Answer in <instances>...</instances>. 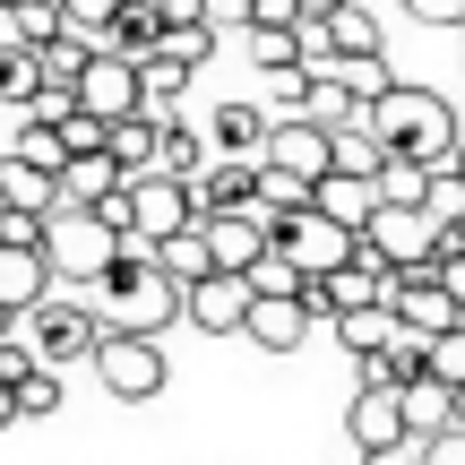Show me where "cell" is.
I'll return each instance as SVG.
<instances>
[{
    "label": "cell",
    "instance_id": "obj_13",
    "mask_svg": "<svg viewBox=\"0 0 465 465\" xmlns=\"http://www.w3.org/2000/svg\"><path fill=\"white\" fill-rule=\"evenodd\" d=\"M130 224L147 232V242H173L182 224H199V207H190V182H164V173H138V182H130Z\"/></svg>",
    "mask_w": 465,
    "mask_h": 465
},
{
    "label": "cell",
    "instance_id": "obj_41",
    "mask_svg": "<svg viewBox=\"0 0 465 465\" xmlns=\"http://www.w3.org/2000/svg\"><path fill=\"white\" fill-rule=\"evenodd\" d=\"M61 147H69V155H104V121L69 113V121H61Z\"/></svg>",
    "mask_w": 465,
    "mask_h": 465
},
{
    "label": "cell",
    "instance_id": "obj_4",
    "mask_svg": "<svg viewBox=\"0 0 465 465\" xmlns=\"http://www.w3.org/2000/svg\"><path fill=\"white\" fill-rule=\"evenodd\" d=\"M388 319H397L405 336H422V345H431V336H449V328H465V311L449 302V284L431 276V267H397V276H388V302H380Z\"/></svg>",
    "mask_w": 465,
    "mask_h": 465
},
{
    "label": "cell",
    "instance_id": "obj_29",
    "mask_svg": "<svg viewBox=\"0 0 465 465\" xmlns=\"http://www.w3.org/2000/svg\"><path fill=\"white\" fill-rule=\"evenodd\" d=\"M328 328H336V345L362 362V353H380L388 336H397V319H388V311H345V319H328Z\"/></svg>",
    "mask_w": 465,
    "mask_h": 465
},
{
    "label": "cell",
    "instance_id": "obj_36",
    "mask_svg": "<svg viewBox=\"0 0 465 465\" xmlns=\"http://www.w3.org/2000/svg\"><path fill=\"white\" fill-rule=\"evenodd\" d=\"M422 380L465 388V328H449V336H431V345H422Z\"/></svg>",
    "mask_w": 465,
    "mask_h": 465
},
{
    "label": "cell",
    "instance_id": "obj_25",
    "mask_svg": "<svg viewBox=\"0 0 465 465\" xmlns=\"http://www.w3.org/2000/svg\"><path fill=\"white\" fill-rule=\"evenodd\" d=\"M405 397V431L414 440H440V431H457V388H440V380H414V388H397Z\"/></svg>",
    "mask_w": 465,
    "mask_h": 465
},
{
    "label": "cell",
    "instance_id": "obj_47",
    "mask_svg": "<svg viewBox=\"0 0 465 465\" xmlns=\"http://www.w3.org/2000/svg\"><path fill=\"white\" fill-rule=\"evenodd\" d=\"M362 465H422V449H380V457H362Z\"/></svg>",
    "mask_w": 465,
    "mask_h": 465
},
{
    "label": "cell",
    "instance_id": "obj_9",
    "mask_svg": "<svg viewBox=\"0 0 465 465\" xmlns=\"http://www.w3.org/2000/svg\"><path fill=\"white\" fill-rule=\"evenodd\" d=\"M250 276H199V284H182V319L199 336H242V319H250Z\"/></svg>",
    "mask_w": 465,
    "mask_h": 465
},
{
    "label": "cell",
    "instance_id": "obj_18",
    "mask_svg": "<svg viewBox=\"0 0 465 465\" xmlns=\"http://www.w3.org/2000/svg\"><path fill=\"white\" fill-rule=\"evenodd\" d=\"M207 138H216V155H232V164H259V147H267V104L224 95L216 121H207Z\"/></svg>",
    "mask_w": 465,
    "mask_h": 465
},
{
    "label": "cell",
    "instance_id": "obj_11",
    "mask_svg": "<svg viewBox=\"0 0 465 465\" xmlns=\"http://www.w3.org/2000/svg\"><path fill=\"white\" fill-rule=\"evenodd\" d=\"M345 431H353V449H362V457H380V449H414V431H405V397H397V388H353Z\"/></svg>",
    "mask_w": 465,
    "mask_h": 465
},
{
    "label": "cell",
    "instance_id": "obj_26",
    "mask_svg": "<svg viewBox=\"0 0 465 465\" xmlns=\"http://www.w3.org/2000/svg\"><path fill=\"white\" fill-rule=\"evenodd\" d=\"M155 173H164V182H199V173H207V138L182 130V121H164V138H155Z\"/></svg>",
    "mask_w": 465,
    "mask_h": 465
},
{
    "label": "cell",
    "instance_id": "obj_1",
    "mask_svg": "<svg viewBox=\"0 0 465 465\" xmlns=\"http://www.w3.org/2000/svg\"><path fill=\"white\" fill-rule=\"evenodd\" d=\"M362 130L380 138L388 155H414L422 173H465V113L457 104H440L431 86H380V95L362 104Z\"/></svg>",
    "mask_w": 465,
    "mask_h": 465
},
{
    "label": "cell",
    "instance_id": "obj_28",
    "mask_svg": "<svg viewBox=\"0 0 465 465\" xmlns=\"http://www.w3.org/2000/svg\"><path fill=\"white\" fill-rule=\"evenodd\" d=\"M9 397H17V422H52V414H61V371L26 362V371L9 380Z\"/></svg>",
    "mask_w": 465,
    "mask_h": 465
},
{
    "label": "cell",
    "instance_id": "obj_20",
    "mask_svg": "<svg viewBox=\"0 0 465 465\" xmlns=\"http://www.w3.org/2000/svg\"><path fill=\"white\" fill-rule=\"evenodd\" d=\"M44 293H52V259H44V250H0V311L26 319Z\"/></svg>",
    "mask_w": 465,
    "mask_h": 465
},
{
    "label": "cell",
    "instance_id": "obj_31",
    "mask_svg": "<svg viewBox=\"0 0 465 465\" xmlns=\"http://www.w3.org/2000/svg\"><path fill=\"white\" fill-rule=\"evenodd\" d=\"M422 190H431V173L414 155H388L380 164V207H422Z\"/></svg>",
    "mask_w": 465,
    "mask_h": 465
},
{
    "label": "cell",
    "instance_id": "obj_50",
    "mask_svg": "<svg viewBox=\"0 0 465 465\" xmlns=\"http://www.w3.org/2000/svg\"><path fill=\"white\" fill-rule=\"evenodd\" d=\"M0 52H17V26H9V0H0Z\"/></svg>",
    "mask_w": 465,
    "mask_h": 465
},
{
    "label": "cell",
    "instance_id": "obj_39",
    "mask_svg": "<svg viewBox=\"0 0 465 465\" xmlns=\"http://www.w3.org/2000/svg\"><path fill=\"white\" fill-rule=\"evenodd\" d=\"M155 52H164V61H182V69H199L207 52H216V26H164V44H155Z\"/></svg>",
    "mask_w": 465,
    "mask_h": 465
},
{
    "label": "cell",
    "instance_id": "obj_33",
    "mask_svg": "<svg viewBox=\"0 0 465 465\" xmlns=\"http://www.w3.org/2000/svg\"><path fill=\"white\" fill-rule=\"evenodd\" d=\"M250 61H259L267 78H284V69H302V44H293V26H250Z\"/></svg>",
    "mask_w": 465,
    "mask_h": 465
},
{
    "label": "cell",
    "instance_id": "obj_53",
    "mask_svg": "<svg viewBox=\"0 0 465 465\" xmlns=\"http://www.w3.org/2000/svg\"><path fill=\"white\" fill-rule=\"evenodd\" d=\"M9 9H17V0H9Z\"/></svg>",
    "mask_w": 465,
    "mask_h": 465
},
{
    "label": "cell",
    "instance_id": "obj_38",
    "mask_svg": "<svg viewBox=\"0 0 465 465\" xmlns=\"http://www.w3.org/2000/svg\"><path fill=\"white\" fill-rule=\"evenodd\" d=\"M113 9H121V0H61V26H69V35H86V44L104 52V26H113Z\"/></svg>",
    "mask_w": 465,
    "mask_h": 465
},
{
    "label": "cell",
    "instance_id": "obj_46",
    "mask_svg": "<svg viewBox=\"0 0 465 465\" xmlns=\"http://www.w3.org/2000/svg\"><path fill=\"white\" fill-rule=\"evenodd\" d=\"M155 17L164 26H207V0H155Z\"/></svg>",
    "mask_w": 465,
    "mask_h": 465
},
{
    "label": "cell",
    "instance_id": "obj_27",
    "mask_svg": "<svg viewBox=\"0 0 465 465\" xmlns=\"http://www.w3.org/2000/svg\"><path fill=\"white\" fill-rule=\"evenodd\" d=\"M155 267H164L173 284H199V276H216V259H207V232H199V224H182L173 242H155Z\"/></svg>",
    "mask_w": 465,
    "mask_h": 465
},
{
    "label": "cell",
    "instance_id": "obj_32",
    "mask_svg": "<svg viewBox=\"0 0 465 465\" xmlns=\"http://www.w3.org/2000/svg\"><path fill=\"white\" fill-rule=\"evenodd\" d=\"M380 164H388V147L353 121V130H336V173H362V182H380Z\"/></svg>",
    "mask_w": 465,
    "mask_h": 465
},
{
    "label": "cell",
    "instance_id": "obj_43",
    "mask_svg": "<svg viewBox=\"0 0 465 465\" xmlns=\"http://www.w3.org/2000/svg\"><path fill=\"white\" fill-rule=\"evenodd\" d=\"M431 276H440V284H449V302H457V311H465V250H440V259H431Z\"/></svg>",
    "mask_w": 465,
    "mask_h": 465
},
{
    "label": "cell",
    "instance_id": "obj_48",
    "mask_svg": "<svg viewBox=\"0 0 465 465\" xmlns=\"http://www.w3.org/2000/svg\"><path fill=\"white\" fill-rule=\"evenodd\" d=\"M336 9H345V0H302V17H319V26H328Z\"/></svg>",
    "mask_w": 465,
    "mask_h": 465
},
{
    "label": "cell",
    "instance_id": "obj_40",
    "mask_svg": "<svg viewBox=\"0 0 465 465\" xmlns=\"http://www.w3.org/2000/svg\"><path fill=\"white\" fill-rule=\"evenodd\" d=\"M302 284H311V276H302V267L284 259V250H267V259L250 267V293H302Z\"/></svg>",
    "mask_w": 465,
    "mask_h": 465
},
{
    "label": "cell",
    "instance_id": "obj_8",
    "mask_svg": "<svg viewBox=\"0 0 465 465\" xmlns=\"http://www.w3.org/2000/svg\"><path fill=\"white\" fill-rule=\"evenodd\" d=\"M138 61H113V52H95V61L78 69V113L86 121H104V130H113V121H130L138 113Z\"/></svg>",
    "mask_w": 465,
    "mask_h": 465
},
{
    "label": "cell",
    "instance_id": "obj_19",
    "mask_svg": "<svg viewBox=\"0 0 465 465\" xmlns=\"http://www.w3.org/2000/svg\"><path fill=\"white\" fill-rule=\"evenodd\" d=\"M0 207L9 216H61V182L35 173L26 155H0Z\"/></svg>",
    "mask_w": 465,
    "mask_h": 465
},
{
    "label": "cell",
    "instance_id": "obj_34",
    "mask_svg": "<svg viewBox=\"0 0 465 465\" xmlns=\"http://www.w3.org/2000/svg\"><path fill=\"white\" fill-rule=\"evenodd\" d=\"M9 155H26V164H35V173H52V182H61V173H69V147H61V130H44V121H26Z\"/></svg>",
    "mask_w": 465,
    "mask_h": 465
},
{
    "label": "cell",
    "instance_id": "obj_12",
    "mask_svg": "<svg viewBox=\"0 0 465 465\" xmlns=\"http://www.w3.org/2000/svg\"><path fill=\"white\" fill-rule=\"evenodd\" d=\"M276 250L302 267V276H336V267H345L353 250H362V232H345V224H328V216H293Z\"/></svg>",
    "mask_w": 465,
    "mask_h": 465
},
{
    "label": "cell",
    "instance_id": "obj_24",
    "mask_svg": "<svg viewBox=\"0 0 465 465\" xmlns=\"http://www.w3.org/2000/svg\"><path fill=\"white\" fill-rule=\"evenodd\" d=\"M155 138H164V121H147V113H130V121H113V130H104V155L121 164V182L155 173Z\"/></svg>",
    "mask_w": 465,
    "mask_h": 465
},
{
    "label": "cell",
    "instance_id": "obj_17",
    "mask_svg": "<svg viewBox=\"0 0 465 465\" xmlns=\"http://www.w3.org/2000/svg\"><path fill=\"white\" fill-rule=\"evenodd\" d=\"M311 216H328V224L362 232L371 216H380V182H362V173H328V182L311 190Z\"/></svg>",
    "mask_w": 465,
    "mask_h": 465
},
{
    "label": "cell",
    "instance_id": "obj_51",
    "mask_svg": "<svg viewBox=\"0 0 465 465\" xmlns=\"http://www.w3.org/2000/svg\"><path fill=\"white\" fill-rule=\"evenodd\" d=\"M9 336H17V311H0V345H9Z\"/></svg>",
    "mask_w": 465,
    "mask_h": 465
},
{
    "label": "cell",
    "instance_id": "obj_7",
    "mask_svg": "<svg viewBox=\"0 0 465 465\" xmlns=\"http://www.w3.org/2000/svg\"><path fill=\"white\" fill-rule=\"evenodd\" d=\"M259 164H276V173H293V182H328L336 173V138L328 130H311V121H267V147H259Z\"/></svg>",
    "mask_w": 465,
    "mask_h": 465
},
{
    "label": "cell",
    "instance_id": "obj_44",
    "mask_svg": "<svg viewBox=\"0 0 465 465\" xmlns=\"http://www.w3.org/2000/svg\"><path fill=\"white\" fill-rule=\"evenodd\" d=\"M422 465H465V431H440V440H414Z\"/></svg>",
    "mask_w": 465,
    "mask_h": 465
},
{
    "label": "cell",
    "instance_id": "obj_15",
    "mask_svg": "<svg viewBox=\"0 0 465 465\" xmlns=\"http://www.w3.org/2000/svg\"><path fill=\"white\" fill-rule=\"evenodd\" d=\"M259 199V164H232V155H216V164L190 182V207H199V224L207 216H232V207H250Z\"/></svg>",
    "mask_w": 465,
    "mask_h": 465
},
{
    "label": "cell",
    "instance_id": "obj_10",
    "mask_svg": "<svg viewBox=\"0 0 465 465\" xmlns=\"http://www.w3.org/2000/svg\"><path fill=\"white\" fill-rule=\"evenodd\" d=\"M207 259H216V276H250V267L276 250V232L259 224V207H232V216H207Z\"/></svg>",
    "mask_w": 465,
    "mask_h": 465
},
{
    "label": "cell",
    "instance_id": "obj_21",
    "mask_svg": "<svg viewBox=\"0 0 465 465\" xmlns=\"http://www.w3.org/2000/svg\"><path fill=\"white\" fill-rule=\"evenodd\" d=\"M155 44H164V17H155V0H121L113 26H104V52H113V61H147Z\"/></svg>",
    "mask_w": 465,
    "mask_h": 465
},
{
    "label": "cell",
    "instance_id": "obj_37",
    "mask_svg": "<svg viewBox=\"0 0 465 465\" xmlns=\"http://www.w3.org/2000/svg\"><path fill=\"white\" fill-rule=\"evenodd\" d=\"M9 26H17V44H26V52H44L52 35H61V0H17Z\"/></svg>",
    "mask_w": 465,
    "mask_h": 465
},
{
    "label": "cell",
    "instance_id": "obj_35",
    "mask_svg": "<svg viewBox=\"0 0 465 465\" xmlns=\"http://www.w3.org/2000/svg\"><path fill=\"white\" fill-rule=\"evenodd\" d=\"M422 216H431L440 232L465 224V173H431V190H422Z\"/></svg>",
    "mask_w": 465,
    "mask_h": 465
},
{
    "label": "cell",
    "instance_id": "obj_2",
    "mask_svg": "<svg viewBox=\"0 0 465 465\" xmlns=\"http://www.w3.org/2000/svg\"><path fill=\"white\" fill-rule=\"evenodd\" d=\"M17 345H26V362L61 371V362H95L104 328H95V311H86V302H61V293H44L26 319H17Z\"/></svg>",
    "mask_w": 465,
    "mask_h": 465
},
{
    "label": "cell",
    "instance_id": "obj_22",
    "mask_svg": "<svg viewBox=\"0 0 465 465\" xmlns=\"http://www.w3.org/2000/svg\"><path fill=\"white\" fill-rule=\"evenodd\" d=\"M328 52L336 61H388V35H380V17H371L362 0H345V9L328 17Z\"/></svg>",
    "mask_w": 465,
    "mask_h": 465
},
{
    "label": "cell",
    "instance_id": "obj_45",
    "mask_svg": "<svg viewBox=\"0 0 465 465\" xmlns=\"http://www.w3.org/2000/svg\"><path fill=\"white\" fill-rule=\"evenodd\" d=\"M250 26H302V0H250Z\"/></svg>",
    "mask_w": 465,
    "mask_h": 465
},
{
    "label": "cell",
    "instance_id": "obj_16",
    "mask_svg": "<svg viewBox=\"0 0 465 465\" xmlns=\"http://www.w3.org/2000/svg\"><path fill=\"white\" fill-rule=\"evenodd\" d=\"M302 121L336 138V130H353V121H362V95H353L336 69H302Z\"/></svg>",
    "mask_w": 465,
    "mask_h": 465
},
{
    "label": "cell",
    "instance_id": "obj_23",
    "mask_svg": "<svg viewBox=\"0 0 465 465\" xmlns=\"http://www.w3.org/2000/svg\"><path fill=\"white\" fill-rule=\"evenodd\" d=\"M113 190H121V164H113V155H69V173H61V207L95 216Z\"/></svg>",
    "mask_w": 465,
    "mask_h": 465
},
{
    "label": "cell",
    "instance_id": "obj_6",
    "mask_svg": "<svg viewBox=\"0 0 465 465\" xmlns=\"http://www.w3.org/2000/svg\"><path fill=\"white\" fill-rule=\"evenodd\" d=\"M44 259H52V284H95L113 267V232L95 216H78V207H61L52 232H44Z\"/></svg>",
    "mask_w": 465,
    "mask_h": 465
},
{
    "label": "cell",
    "instance_id": "obj_49",
    "mask_svg": "<svg viewBox=\"0 0 465 465\" xmlns=\"http://www.w3.org/2000/svg\"><path fill=\"white\" fill-rule=\"evenodd\" d=\"M9 422H17V397H9V380H0V431H9Z\"/></svg>",
    "mask_w": 465,
    "mask_h": 465
},
{
    "label": "cell",
    "instance_id": "obj_30",
    "mask_svg": "<svg viewBox=\"0 0 465 465\" xmlns=\"http://www.w3.org/2000/svg\"><path fill=\"white\" fill-rule=\"evenodd\" d=\"M35 95H44V61H35L26 44H17V52H0V104H17V113H26Z\"/></svg>",
    "mask_w": 465,
    "mask_h": 465
},
{
    "label": "cell",
    "instance_id": "obj_3",
    "mask_svg": "<svg viewBox=\"0 0 465 465\" xmlns=\"http://www.w3.org/2000/svg\"><path fill=\"white\" fill-rule=\"evenodd\" d=\"M95 380H104V397H121V405L164 397V380H173L164 336H121V328H104V345H95Z\"/></svg>",
    "mask_w": 465,
    "mask_h": 465
},
{
    "label": "cell",
    "instance_id": "obj_42",
    "mask_svg": "<svg viewBox=\"0 0 465 465\" xmlns=\"http://www.w3.org/2000/svg\"><path fill=\"white\" fill-rule=\"evenodd\" d=\"M405 17H422V26H465V0H397Z\"/></svg>",
    "mask_w": 465,
    "mask_h": 465
},
{
    "label": "cell",
    "instance_id": "obj_52",
    "mask_svg": "<svg viewBox=\"0 0 465 465\" xmlns=\"http://www.w3.org/2000/svg\"><path fill=\"white\" fill-rule=\"evenodd\" d=\"M457 431H465V388H457Z\"/></svg>",
    "mask_w": 465,
    "mask_h": 465
},
{
    "label": "cell",
    "instance_id": "obj_14",
    "mask_svg": "<svg viewBox=\"0 0 465 465\" xmlns=\"http://www.w3.org/2000/svg\"><path fill=\"white\" fill-rule=\"evenodd\" d=\"M242 336L259 353H293L302 336H311V311H302V293H259L250 302V319H242Z\"/></svg>",
    "mask_w": 465,
    "mask_h": 465
},
{
    "label": "cell",
    "instance_id": "obj_5",
    "mask_svg": "<svg viewBox=\"0 0 465 465\" xmlns=\"http://www.w3.org/2000/svg\"><path fill=\"white\" fill-rule=\"evenodd\" d=\"M440 250H449V232L422 216V207H380L362 224V259H380V267H431Z\"/></svg>",
    "mask_w": 465,
    "mask_h": 465
}]
</instances>
